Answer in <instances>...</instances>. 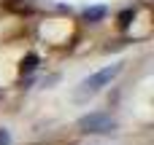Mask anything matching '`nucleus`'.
Instances as JSON below:
<instances>
[{
    "instance_id": "obj_2",
    "label": "nucleus",
    "mask_w": 154,
    "mask_h": 145,
    "mask_svg": "<svg viewBox=\"0 0 154 145\" xmlns=\"http://www.w3.org/2000/svg\"><path fill=\"white\" fill-rule=\"evenodd\" d=\"M79 129L87 132V135H106V132L116 129V121L106 113H87V116L79 118Z\"/></svg>"
},
{
    "instance_id": "obj_6",
    "label": "nucleus",
    "mask_w": 154,
    "mask_h": 145,
    "mask_svg": "<svg viewBox=\"0 0 154 145\" xmlns=\"http://www.w3.org/2000/svg\"><path fill=\"white\" fill-rule=\"evenodd\" d=\"M0 145H11V135H8V129H0Z\"/></svg>"
},
{
    "instance_id": "obj_5",
    "label": "nucleus",
    "mask_w": 154,
    "mask_h": 145,
    "mask_svg": "<svg viewBox=\"0 0 154 145\" xmlns=\"http://www.w3.org/2000/svg\"><path fill=\"white\" fill-rule=\"evenodd\" d=\"M133 19H135V11H133V8L122 11V13H119V27H122V30H127V27L133 24Z\"/></svg>"
},
{
    "instance_id": "obj_4",
    "label": "nucleus",
    "mask_w": 154,
    "mask_h": 145,
    "mask_svg": "<svg viewBox=\"0 0 154 145\" xmlns=\"http://www.w3.org/2000/svg\"><path fill=\"white\" fill-rule=\"evenodd\" d=\"M38 67V57L35 54H27L24 59H22V65H19V73H32Z\"/></svg>"
},
{
    "instance_id": "obj_1",
    "label": "nucleus",
    "mask_w": 154,
    "mask_h": 145,
    "mask_svg": "<svg viewBox=\"0 0 154 145\" xmlns=\"http://www.w3.org/2000/svg\"><path fill=\"white\" fill-rule=\"evenodd\" d=\"M119 73H122V62H119V65H111V67H103V70H97V73H92L89 78H84V81L79 83V89H76V100L84 102V100L95 97V94L103 91Z\"/></svg>"
},
{
    "instance_id": "obj_3",
    "label": "nucleus",
    "mask_w": 154,
    "mask_h": 145,
    "mask_svg": "<svg viewBox=\"0 0 154 145\" xmlns=\"http://www.w3.org/2000/svg\"><path fill=\"white\" fill-rule=\"evenodd\" d=\"M103 16H106V8H103V5H92V8L84 11V19H87V22H100Z\"/></svg>"
}]
</instances>
